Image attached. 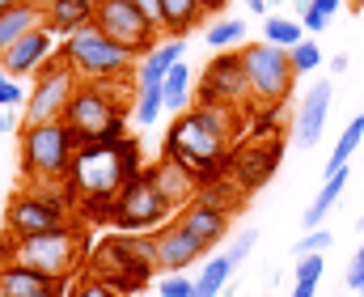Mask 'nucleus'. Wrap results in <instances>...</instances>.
Instances as JSON below:
<instances>
[{
  "mask_svg": "<svg viewBox=\"0 0 364 297\" xmlns=\"http://www.w3.org/2000/svg\"><path fill=\"white\" fill-rule=\"evenodd\" d=\"M331 73H348V56H335L331 60Z\"/></svg>",
  "mask_w": 364,
  "mask_h": 297,
  "instance_id": "nucleus-46",
  "label": "nucleus"
},
{
  "mask_svg": "<svg viewBox=\"0 0 364 297\" xmlns=\"http://www.w3.org/2000/svg\"><path fill=\"white\" fill-rule=\"evenodd\" d=\"M203 242L182 225L178 217H170L161 229H153V259H157V268L161 272H182V268H191L195 259H203Z\"/></svg>",
  "mask_w": 364,
  "mask_h": 297,
  "instance_id": "nucleus-14",
  "label": "nucleus"
},
{
  "mask_svg": "<svg viewBox=\"0 0 364 297\" xmlns=\"http://www.w3.org/2000/svg\"><path fill=\"white\" fill-rule=\"evenodd\" d=\"M250 4V13H267V0H246Z\"/></svg>",
  "mask_w": 364,
  "mask_h": 297,
  "instance_id": "nucleus-47",
  "label": "nucleus"
},
{
  "mask_svg": "<svg viewBox=\"0 0 364 297\" xmlns=\"http://www.w3.org/2000/svg\"><path fill=\"white\" fill-rule=\"evenodd\" d=\"M255 242H259V234H255V229H246V234H237V238H233V246L225 251V255H229V264H233V268H242V264L250 259V251H255Z\"/></svg>",
  "mask_w": 364,
  "mask_h": 297,
  "instance_id": "nucleus-37",
  "label": "nucleus"
},
{
  "mask_svg": "<svg viewBox=\"0 0 364 297\" xmlns=\"http://www.w3.org/2000/svg\"><path fill=\"white\" fill-rule=\"evenodd\" d=\"M199 4H203V13H220V9H225L229 0H199Z\"/></svg>",
  "mask_w": 364,
  "mask_h": 297,
  "instance_id": "nucleus-45",
  "label": "nucleus"
},
{
  "mask_svg": "<svg viewBox=\"0 0 364 297\" xmlns=\"http://www.w3.org/2000/svg\"><path fill=\"white\" fill-rule=\"evenodd\" d=\"M13 127H17V119H13V110H4V115H0V140H4Z\"/></svg>",
  "mask_w": 364,
  "mask_h": 297,
  "instance_id": "nucleus-43",
  "label": "nucleus"
},
{
  "mask_svg": "<svg viewBox=\"0 0 364 297\" xmlns=\"http://www.w3.org/2000/svg\"><path fill=\"white\" fill-rule=\"evenodd\" d=\"M343 285H348L352 293H364V246L348 259V281H343Z\"/></svg>",
  "mask_w": 364,
  "mask_h": 297,
  "instance_id": "nucleus-40",
  "label": "nucleus"
},
{
  "mask_svg": "<svg viewBox=\"0 0 364 297\" xmlns=\"http://www.w3.org/2000/svg\"><path fill=\"white\" fill-rule=\"evenodd\" d=\"M191 81H195V77H191V68H186V64H174V68H170V73H166V81H161V90H166V110H186V106H191Z\"/></svg>",
  "mask_w": 364,
  "mask_h": 297,
  "instance_id": "nucleus-27",
  "label": "nucleus"
},
{
  "mask_svg": "<svg viewBox=\"0 0 364 297\" xmlns=\"http://www.w3.org/2000/svg\"><path fill=\"white\" fill-rule=\"evenodd\" d=\"M288 56H292V68H296V77H305V73H314V68L322 64V51H318V43H314V38L296 43Z\"/></svg>",
  "mask_w": 364,
  "mask_h": 297,
  "instance_id": "nucleus-33",
  "label": "nucleus"
},
{
  "mask_svg": "<svg viewBox=\"0 0 364 297\" xmlns=\"http://www.w3.org/2000/svg\"><path fill=\"white\" fill-rule=\"evenodd\" d=\"M170 204L157 192V179H153V166L140 170L110 204V221L119 225V234H149V229H161L170 221Z\"/></svg>",
  "mask_w": 364,
  "mask_h": 297,
  "instance_id": "nucleus-9",
  "label": "nucleus"
},
{
  "mask_svg": "<svg viewBox=\"0 0 364 297\" xmlns=\"http://www.w3.org/2000/svg\"><path fill=\"white\" fill-rule=\"evenodd\" d=\"M136 174H140V145L132 136H123L114 145H81V153L68 170V196H77L93 212H106V221H110L114 196Z\"/></svg>",
  "mask_w": 364,
  "mask_h": 297,
  "instance_id": "nucleus-2",
  "label": "nucleus"
},
{
  "mask_svg": "<svg viewBox=\"0 0 364 297\" xmlns=\"http://www.w3.org/2000/svg\"><path fill=\"white\" fill-rule=\"evenodd\" d=\"M242 38H246V21H237V17H225V21H216V26L208 30V47H216V51L237 47Z\"/></svg>",
  "mask_w": 364,
  "mask_h": 297,
  "instance_id": "nucleus-31",
  "label": "nucleus"
},
{
  "mask_svg": "<svg viewBox=\"0 0 364 297\" xmlns=\"http://www.w3.org/2000/svg\"><path fill=\"white\" fill-rule=\"evenodd\" d=\"M85 26H93V4H85V0H51L43 9V30L55 38H73Z\"/></svg>",
  "mask_w": 364,
  "mask_h": 297,
  "instance_id": "nucleus-20",
  "label": "nucleus"
},
{
  "mask_svg": "<svg viewBox=\"0 0 364 297\" xmlns=\"http://www.w3.org/2000/svg\"><path fill=\"white\" fill-rule=\"evenodd\" d=\"M73 276H43L21 264H0V297H68Z\"/></svg>",
  "mask_w": 364,
  "mask_h": 297,
  "instance_id": "nucleus-16",
  "label": "nucleus"
},
{
  "mask_svg": "<svg viewBox=\"0 0 364 297\" xmlns=\"http://www.w3.org/2000/svg\"><path fill=\"white\" fill-rule=\"evenodd\" d=\"M191 289H195V281H186V276H178V272H170V276L157 285V297H191Z\"/></svg>",
  "mask_w": 364,
  "mask_h": 297,
  "instance_id": "nucleus-38",
  "label": "nucleus"
},
{
  "mask_svg": "<svg viewBox=\"0 0 364 297\" xmlns=\"http://www.w3.org/2000/svg\"><path fill=\"white\" fill-rule=\"evenodd\" d=\"M263 43H275V47L292 51L296 43H305V26L296 17H267L263 21Z\"/></svg>",
  "mask_w": 364,
  "mask_h": 297,
  "instance_id": "nucleus-28",
  "label": "nucleus"
},
{
  "mask_svg": "<svg viewBox=\"0 0 364 297\" xmlns=\"http://www.w3.org/2000/svg\"><path fill=\"white\" fill-rule=\"evenodd\" d=\"M26 4H34V9H47V4H51V0H26Z\"/></svg>",
  "mask_w": 364,
  "mask_h": 297,
  "instance_id": "nucleus-49",
  "label": "nucleus"
},
{
  "mask_svg": "<svg viewBox=\"0 0 364 297\" xmlns=\"http://www.w3.org/2000/svg\"><path fill=\"white\" fill-rule=\"evenodd\" d=\"M360 297H364V293H360Z\"/></svg>",
  "mask_w": 364,
  "mask_h": 297,
  "instance_id": "nucleus-52",
  "label": "nucleus"
},
{
  "mask_svg": "<svg viewBox=\"0 0 364 297\" xmlns=\"http://www.w3.org/2000/svg\"><path fill=\"white\" fill-rule=\"evenodd\" d=\"M331 229H305L296 242H292V255L296 259H305V255H322V251H331Z\"/></svg>",
  "mask_w": 364,
  "mask_h": 297,
  "instance_id": "nucleus-32",
  "label": "nucleus"
},
{
  "mask_svg": "<svg viewBox=\"0 0 364 297\" xmlns=\"http://www.w3.org/2000/svg\"><path fill=\"white\" fill-rule=\"evenodd\" d=\"M360 140H364V115H356L348 127H343V136H339V145L331 149V162H326V174H335V170H343L348 166V157L360 149Z\"/></svg>",
  "mask_w": 364,
  "mask_h": 297,
  "instance_id": "nucleus-29",
  "label": "nucleus"
},
{
  "mask_svg": "<svg viewBox=\"0 0 364 297\" xmlns=\"http://www.w3.org/2000/svg\"><path fill=\"white\" fill-rule=\"evenodd\" d=\"M275 166H279V145H275V140L242 149V153H237V162H233V170H237V183H242V187H263V183L272 179Z\"/></svg>",
  "mask_w": 364,
  "mask_h": 297,
  "instance_id": "nucleus-21",
  "label": "nucleus"
},
{
  "mask_svg": "<svg viewBox=\"0 0 364 297\" xmlns=\"http://www.w3.org/2000/svg\"><path fill=\"white\" fill-rule=\"evenodd\" d=\"M55 56V34H47L43 26L38 30H30L26 38H17L9 51H0V73H9V77H34L47 60Z\"/></svg>",
  "mask_w": 364,
  "mask_h": 297,
  "instance_id": "nucleus-15",
  "label": "nucleus"
},
{
  "mask_svg": "<svg viewBox=\"0 0 364 297\" xmlns=\"http://www.w3.org/2000/svg\"><path fill=\"white\" fill-rule=\"evenodd\" d=\"M77 73L60 60V51L34 73V85L26 94V123H55L68 115V102L77 94Z\"/></svg>",
  "mask_w": 364,
  "mask_h": 297,
  "instance_id": "nucleus-11",
  "label": "nucleus"
},
{
  "mask_svg": "<svg viewBox=\"0 0 364 297\" xmlns=\"http://www.w3.org/2000/svg\"><path fill=\"white\" fill-rule=\"evenodd\" d=\"M237 127H242V106H212V102H199L195 110H182L178 119L170 123L166 132V157H174L178 166H186L199 187H208L233 140H237Z\"/></svg>",
  "mask_w": 364,
  "mask_h": 297,
  "instance_id": "nucleus-1",
  "label": "nucleus"
},
{
  "mask_svg": "<svg viewBox=\"0 0 364 297\" xmlns=\"http://www.w3.org/2000/svg\"><path fill=\"white\" fill-rule=\"evenodd\" d=\"M81 246H85L81 225L60 229V234H30V238L4 234L0 238V264H21V268H34L43 276H73L81 264Z\"/></svg>",
  "mask_w": 364,
  "mask_h": 297,
  "instance_id": "nucleus-4",
  "label": "nucleus"
},
{
  "mask_svg": "<svg viewBox=\"0 0 364 297\" xmlns=\"http://www.w3.org/2000/svg\"><path fill=\"white\" fill-rule=\"evenodd\" d=\"M93 26L106 34V38H114L119 47H127L136 60H144L157 43H161V30L132 4V0H102L97 9H93Z\"/></svg>",
  "mask_w": 364,
  "mask_h": 297,
  "instance_id": "nucleus-12",
  "label": "nucleus"
},
{
  "mask_svg": "<svg viewBox=\"0 0 364 297\" xmlns=\"http://www.w3.org/2000/svg\"><path fill=\"white\" fill-rule=\"evenodd\" d=\"M242 68H246V81H250V98L263 102V106H279V102L292 94V56L275 43H255V47H242Z\"/></svg>",
  "mask_w": 364,
  "mask_h": 297,
  "instance_id": "nucleus-10",
  "label": "nucleus"
},
{
  "mask_svg": "<svg viewBox=\"0 0 364 297\" xmlns=\"http://www.w3.org/2000/svg\"><path fill=\"white\" fill-rule=\"evenodd\" d=\"M68 297H123V293H114L106 281H97V276H85V281H73V289H68Z\"/></svg>",
  "mask_w": 364,
  "mask_h": 297,
  "instance_id": "nucleus-36",
  "label": "nucleus"
},
{
  "mask_svg": "<svg viewBox=\"0 0 364 297\" xmlns=\"http://www.w3.org/2000/svg\"><path fill=\"white\" fill-rule=\"evenodd\" d=\"M203 17L199 0H161V34L166 38H186Z\"/></svg>",
  "mask_w": 364,
  "mask_h": 297,
  "instance_id": "nucleus-24",
  "label": "nucleus"
},
{
  "mask_svg": "<svg viewBox=\"0 0 364 297\" xmlns=\"http://www.w3.org/2000/svg\"><path fill=\"white\" fill-rule=\"evenodd\" d=\"M0 106H4V110L21 106V81L9 77V73H0Z\"/></svg>",
  "mask_w": 364,
  "mask_h": 297,
  "instance_id": "nucleus-39",
  "label": "nucleus"
},
{
  "mask_svg": "<svg viewBox=\"0 0 364 297\" xmlns=\"http://www.w3.org/2000/svg\"><path fill=\"white\" fill-rule=\"evenodd\" d=\"M352 179V170L343 166V170H335V174H326V183L318 187V196L314 204L305 208V217H301V229H322V221H326V212L335 208V199L343 196V183Z\"/></svg>",
  "mask_w": 364,
  "mask_h": 297,
  "instance_id": "nucleus-23",
  "label": "nucleus"
},
{
  "mask_svg": "<svg viewBox=\"0 0 364 297\" xmlns=\"http://www.w3.org/2000/svg\"><path fill=\"white\" fill-rule=\"evenodd\" d=\"M318 293V285H301V281H292V297H314Z\"/></svg>",
  "mask_w": 364,
  "mask_h": 297,
  "instance_id": "nucleus-44",
  "label": "nucleus"
},
{
  "mask_svg": "<svg viewBox=\"0 0 364 297\" xmlns=\"http://www.w3.org/2000/svg\"><path fill=\"white\" fill-rule=\"evenodd\" d=\"M60 60L77 73V81H97V85H110V81H123L136 64V56L127 47H119L114 38H106L97 26H85L81 34L64 38L60 47Z\"/></svg>",
  "mask_w": 364,
  "mask_h": 297,
  "instance_id": "nucleus-6",
  "label": "nucleus"
},
{
  "mask_svg": "<svg viewBox=\"0 0 364 297\" xmlns=\"http://www.w3.org/2000/svg\"><path fill=\"white\" fill-rule=\"evenodd\" d=\"M233 276V264H229V255H212L208 264H203V272H199V281H195V289L191 297H216L225 289V281Z\"/></svg>",
  "mask_w": 364,
  "mask_h": 297,
  "instance_id": "nucleus-26",
  "label": "nucleus"
},
{
  "mask_svg": "<svg viewBox=\"0 0 364 297\" xmlns=\"http://www.w3.org/2000/svg\"><path fill=\"white\" fill-rule=\"evenodd\" d=\"M322 272H326V255H305V259H296L292 281H301V285H318Z\"/></svg>",
  "mask_w": 364,
  "mask_h": 297,
  "instance_id": "nucleus-35",
  "label": "nucleus"
},
{
  "mask_svg": "<svg viewBox=\"0 0 364 297\" xmlns=\"http://www.w3.org/2000/svg\"><path fill=\"white\" fill-rule=\"evenodd\" d=\"M85 4H93V9H97V4H102V0H85Z\"/></svg>",
  "mask_w": 364,
  "mask_h": 297,
  "instance_id": "nucleus-50",
  "label": "nucleus"
},
{
  "mask_svg": "<svg viewBox=\"0 0 364 297\" xmlns=\"http://www.w3.org/2000/svg\"><path fill=\"white\" fill-rule=\"evenodd\" d=\"M275 115H279V106H267L263 119H255V132H259V136H267V132L275 127Z\"/></svg>",
  "mask_w": 364,
  "mask_h": 297,
  "instance_id": "nucleus-42",
  "label": "nucleus"
},
{
  "mask_svg": "<svg viewBox=\"0 0 364 297\" xmlns=\"http://www.w3.org/2000/svg\"><path fill=\"white\" fill-rule=\"evenodd\" d=\"M161 110H166V90H161V81L136 85V123H140V127H153Z\"/></svg>",
  "mask_w": 364,
  "mask_h": 297,
  "instance_id": "nucleus-30",
  "label": "nucleus"
},
{
  "mask_svg": "<svg viewBox=\"0 0 364 297\" xmlns=\"http://www.w3.org/2000/svg\"><path fill=\"white\" fill-rule=\"evenodd\" d=\"M199 102H212V106H242V102H255L237 51L212 56V64H208L203 77H199Z\"/></svg>",
  "mask_w": 364,
  "mask_h": 297,
  "instance_id": "nucleus-13",
  "label": "nucleus"
},
{
  "mask_svg": "<svg viewBox=\"0 0 364 297\" xmlns=\"http://www.w3.org/2000/svg\"><path fill=\"white\" fill-rule=\"evenodd\" d=\"M356 4H360V0H356Z\"/></svg>",
  "mask_w": 364,
  "mask_h": 297,
  "instance_id": "nucleus-51",
  "label": "nucleus"
},
{
  "mask_svg": "<svg viewBox=\"0 0 364 297\" xmlns=\"http://www.w3.org/2000/svg\"><path fill=\"white\" fill-rule=\"evenodd\" d=\"M17 4H26V0H0V13H9V9H17Z\"/></svg>",
  "mask_w": 364,
  "mask_h": 297,
  "instance_id": "nucleus-48",
  "label": "nucleus"
},
{
  "mask_svg": "<svg viewBox=\"0 0 364 297\" xmlns=\"http://www.w3.org/2000/svg\"><path fill=\"white\" fill-rule=\"evenodd\" d=\"M339 4H343V0H314V9H309V13L301 17V26H305L309 34H318V30H326V21H331V17L339 13Z\"/></svg>",
  "mask_w": 364,
  "mask_h": 297,
  "instance_id": "nucleus-34",
  "label": "nucleus"
},
{
  "mask_svg": "<svg viewBox=\"0 0 364 297\" xmlns=\"http://www.w3.org/2000/svg\"><path fill=\"white\" fill-rule=\"evenodd\" d=\"M17 149H21V174L30 183H55V179H68L81 153V140L64 119H55V123H26Z\"/></svg>",
  "mask_w": 364,
  "mask_h": 297,
  "instance_id": "nucleus-3",
  "label": "nucleus"
},
{
  "mask_svg": "<svg viewBox=\"0 0 364 297\" xmlns=\"http://www.w3.org/2000/svg\"><path fill=\"white\" fill-rule=\"evenodd\" d=\"M153 179H157V192L166 196L170 208H186L191 199L199 196V179H195L186 166H178L174 157H161V162L153 166Z\"/></svg>",
  "mask_w": 364,
  "mask_h": 297,
  "instance_id": "nucleus-19",
  "label": "nucleus"
},
{
  "mask_svg": "<svg viewBox=\"0 0 364 297\" xmlns=\"http://www.w3.org/2000/svg\"><path fill=\"white\" fill-rule=\"evenodd\" d=\"M182 38H161L144 60H140V73H136V85H153V81H166V73L182 60Z\"/></svg>",
  "mask_w": 364,
  "mask_h": 297,
  "instance_id": "nucleus-22",
  "label": "nucleus"
},
{
  "mask_svg": "<svg viewBox=\"0 0 364 297\" xmlns=\"http://www.w3.org/2000/svg\"><path fill=\"white\" fill-rule=\"evenodd\" d=\"M38 26H43V9H34V4H17L9 13H0V51H9L17 38H26Z\"/></svg>",
  "mask_w": 364,
  "mask_h": 297,
  "instance_id": "nucleus-25",
  "label": "nucleus"
},
{
  "mask_svg": "<svg viewBox=\"0 0 364 297\" xmlns=\"http://www.w3.org/2000/svg\"><path fill=\"white\" fill-rule=\"evenodd\" d=\"M60 229H77V217H73L68 196H55L47 183H30L4 208V234H13V238L60 234Z\"/></svg>",
  "mask_w": 364,
  "mask_h": 297,
  "instance_id": "nucleus-7",
  "label": "nucleus"
},
{
  "mask_svg": "<svg viewBox=\"0 0 364 297\" xmlns=\"http://www.w3.org/2000/svg\"><path fill=\"white\" fill-rule=\"evenodd\" d=\"M331 81H318L301 106H296V127H292V136H296V145L301 149H309V145H318V136H322V127H326V110H331Z\"/></svg>",
  "mask_w": 364,
  "mask_h": 297,
  "instance_id": "nucleus-17",
  "label": "nucleus"
},
{
  "mask_svg": "<svg viewBox=\"0 0 364 297\" xmlns=\"http://www.w3.org/2000/svg\"><path fill=\"white\" fill-rule=\"evenodd\" d=\"M64 123L77 132L81 145H114V140H123V106L97 81H81L77 85Z\"/></svg>",
  "mask_w": 364,
  "mask_h": 297,
  "instance_id": "nucleus-8",
  "label": "nucleus"
},
{
  "mask_svg": "<svg viewBox=\"0 0 364 297\" xmlns=\"http://www.w3.org/2000/svg\"><path fill=\"white\" fill-rule=\"evenodd\" d=\"M93 276L106 281L114 293H136L144 289V281L153 276L157 259H153V238H140V234H114L106 238L90 259Z\"/></svg>",
  "mask_w": 364,
  "mask_h": 297,
  "instance_id": "nucleus-5",
  "label": "nucleus"
},
{
  "mask_svg": "<svg viewBox=\"0 0 364 297\" xmlns=\"http://www.w3.org/2000/svg\"><path fill=\"white\" fill-rule=\"evenodd\" d=\"M178 221L212 251V246L225 238V229H229V208H216V204H208V199H191L186 208H178Z\"/></svg>",
  "mask_w": 364,
  "mask_h": 297,
  "instance_id": "nucleus-18",
  "label": "nucleus"
},
{
  "mask_svg": "<svg viewBox=\"0 0 364 297\" xmlns=\"http://www.w3.org/2000/svg\"><path fill=\"white\" fill-rule=\"evenodd\" d=\"M132 4H136V9H140V13L157 26V30H161V0H132Z\"/></svg>",
  "mask_w": 364,
  "mask_h": 297,
  "instance_id": "nucleus-41",
  "label": "nucleus"
}]
</instances>
